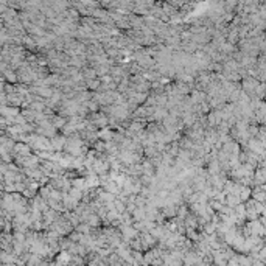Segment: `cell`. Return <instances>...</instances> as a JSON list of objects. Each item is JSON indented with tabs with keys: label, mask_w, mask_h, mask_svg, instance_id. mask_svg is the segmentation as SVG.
<instances>
[{
	"label": "cell",
	"mask_w": 266,
	"mask_h": 266,
	"mask_svg": "<svg viewBox=\"0 0 266 266\" xmlns=\"http://www.w3.org/2000/svg\"><path fill=\"white\" fill-rule=\"evenodd\" d=\"M134 233H135L134 229H124V237H126V238H132Z\"/></svg>",
	"instance_id": "1"
},
{
	"label": "cell",
	"mask_w": 266,
	"mask_h": 266,
	"mask_svg": "<svg viewBox=\"0 0 266 266\" xmlns=\"http://www.w3.org/2000/svg\"><path fill=\"white\" fill-rule=\"evenodd\" d=\"M229 266H238V262H237V260H230V262H229Z\"/></svg>",
	"instance_id": "2"
}]
</instances>
